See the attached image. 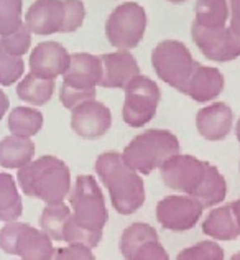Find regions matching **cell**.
Wrapping results in <instances>:
<instances>
[{
  "label": "cell",
  "mask_w": 240,
  "mask_h": 260,
  "mask_svg": "<svg viewBox=\"0 0 240 260\" xmlns=\"http://www.w3.org/2000/svg\"><path fill=\"white\" fill-rule=\"evenodd\" d=\"M164 186L214 208L227 196V181L217 167L193 155H175L160 168Z\"/></svg>",
  "instance_id": "6da1fadb"
},
{
  "label": "cell",
  "mask_w": 240,
  "mask_h": 260,
  "mask_svg": "<svg viewBox=\"0 0 240 260\" xmlns=\"http://www.w3.org/2000/svg\"><path fill=\"white\" fill-rule=\"evenodd\" d=\"M71 219L64 229L67 244L97 247L102 231L109 221L104 194L99 183L91 175H79L70 191Z\"/></svg>",
  "instance_id": "7a4b0ae2"
},
{
  "label": "cell",
  "mask_w": 240,
  "mask_h": 260,
  "mask_svg": "<svg viewBox=\"0 0 240 260\" xmlns=\"http://www.w3.org/2000/svg\"><path fill=\"white\" fill-rule=\"evenodd\" d=\"M95 173L109 191L112 206L122 216L136 213L145 203V184L139 172L130 168L119 152L100 153L95 160Z\"/></svg>",
  "instance_id": "3957f363"
},
{
  "label": "cell",
  "mask_w": 240,
  "mask_h": 260,
  "mask_svg": "<svg viewBox=\"0 0 240 260\" xmlns=\"http://www.w3.org/2000/svg\"><path fill=\"white\" fill-rule=\"evenodd\" d=\"M17 183L33 200H41L46 204L63 203L71 191V172L58 156L43 155L18 170Z\"/></svg>",
  "instance_id": "277c9868"
},
{
  "label": "cell",
  "mask_w": 240,
  "mask_h": 260,
  "mask_svg": "<svg viewBox=\"0 0 240 260\" xmlns=\"http://www.w3.org/2000/svg\"><path fill=\"white\" fill-rule=\"evenodd\" d=\"M180 140L169 130L150 128L123 148L122 158L130 168L140 175H150L153 170L161 168L171 156L180 153Z\"/></svg>",
  "instance_id": "5b68a950"
},
{
  "label": "cell",
  "mask_w": 240,
  "mask_h": 260,
  "mask_svg": "<svg viewBox=\"0 0 240 260\" xmlns=\"http://www.w3.org/2000/svg\"><path fill=\"white\" fill-rule=\"evenodd\" d=\"M0 249L22 260H50L54 254L53 239L46 232L17 221L0 229Z\"/></svg>",
  "instance_id": "8992f818"
},
{
  "label": "cell",
  "mask_w": 240,
  "mask_h": 260,
  "mask_svg": "<svg viewBox=\"0 0 240 260\" xmlns=\"http://www.w3.org/2000/svg\"><path fill=\"white\" fill-rule=\"evenodd\" d=\"M152 64L163 83L184 92L196 61L184 43L178 40H163L152 51Z\"/></svg>",
  "instance_id": "52a82bcc"
},
{
  "label": "cell",
  "mask_w": 240,
  "mask_h": 260,
  "mask_svg": "<svg viewBox=\"0 0 240 260\" xmlns=\"http://www.w3.org/2000/svg\"><path fill=\"white\" fill-rule=\"evenodd\" d=\"M148 25L145 9L136 2H123L111 12L106 22V37L117 50H133L142 42Z\"/></svg>",
  "instance_id": "ba28073f"
},
{
  "label": "cell",
  "mask_w": 240,
  "mask_h": 260,
  "mask_svg": "<svg viewBox=\"0 0 240 260\" xmlns=\"http://www.w3.org/2000/svg\"><path fill=\"white\" fill-rule=\"evenodd\" d=\"M161 99L158 84L153 79L139 74L125 87L122 117L127 125L140 128L155 117Z\"/></svg>",
  "instance_id": "9c48e42d"
},
{
  "label": "cell",
  "mask_w": 240,
  "mask_h": 260,
  "mask_svg": "<svg viewBox=\"0 0 240 260\" xmlns=\"http://www.w3.org/2000/svg\"><path fill=\"white\" fill-rule=\"evenodd\" d=\"M199 201L186 194H171L156 204V221L161 228L173 232H184L196 228L202 216Z\"/></svg>",
  "instance_id": "30bf717a"
},
{
  "label": "cell",
  "mask_w": 240,
  "mask_h": 260,
  "mask_svg": "<svg viewBox=\"0 0 240 260\" xmlns=\"http://www.w3.org/2000/svg\"><path fill=\"white\" fill-rule=\"evenodd\" d=\"M191 37L201 53L211 61L225 63L240 56V37L229 26L222 28H202L193 23Z\"/></svg>",
  "instance_id": "8fae6325"
},
{
  "label": "cell",
  "mask_w": 240,
  "mask_h": 260,
  "mask_svg": "<svg viewBox=\"0 0 240 260\" xmlns=\"http://www.w3.org/2000/svg\"><path fill=\"white\" fill-rule=\"evenodd\" d=\"M112 125L111 109L102 102L91 99L73 109L71 128L81 139L95 140L104 137Z\"/></svg>",
  "instance_id": "7c38bea8"
},
{
  "label": "cell",
  "mask_w": 240,
  "mask_h": 260,
  "mask_svg": "<svg viewBox=\"0 0 240 260\" xmlns=\"http://www.w3.org/2000/svg\"><path fill=\"white\" fill-rule=\"evenodd\" d=\"M25 25L37 35L64 33L66 2L64 0H37L25 15Z\"/></svg>",
  "instance_id": "4fadbf2b"
},
{
  "label": "cell",
  "mask_w": 240,
  "mask_h": 260,
  "mask_svg": "<svg viewBox=\"0 0 240 260\" xmlns=\"http://www.w3.org/2000/svg\"><path fill=\"white\" fill-rule=\"evenodd\" d=\"M102 79L100 56L89 53H73L70 66L63 74V84L67 89L95 94V86Z\"/></svg>",
  "instance_id": "5bb4252c"
},
{
  "label": "cell",
  "mask_w": 240,
  "mask_h": 260,
  "mask_svg": "<svg viewBox=\"0 0 240 260\" xmlns=\"http://www.w3.org/2000/svg\"><path fill=\"white\" fill-rule=\"evenodd\" d=\"M71 54L58 42H41L30 53V73L38 78L56 79L70 66Z\"/></svg>",
  "instance_id": "9a60e30c"
},
{
  "label": "cell",
  "mask_w": 240,
  "mask_h": 260,
  "mask_svg": "<svg viewBox=\"0 0 240 260\" xmlns=\"http://www.w3.org/2000/svg\"><path fill=\"white\" fill-rule=\"evenodd\" d=\"M102 61V87L125 89L127 84L140 74V66L130 51L120 50L100 56Z\"/></svg>",
  "instance_id": "2e32d148"
},
{
  "label": "cell",
  "mask_w": 240,
  "mask_h": 260,
  "mask_svg": "<svg viewBox=\"0 0 240 260\" xmlns=\"http://www.w3.org/2000/svg\"><path fill=\"white\" fill-rule=\"evenodd\" d=\"M234 112L225 102H214L199 109L196 114V128L209 142H221L230 134Z\"/></svg>",
  "instance_id": "e0dca14e"
},
{
  "label": "cell",
  "mask_w": 240,
  "mask_h": 260,
  "mask_svg": "<svg viewBox=\"0 0 240 260\" xmlns=\"http://www.w3.org/2000/svg\"><path fill=\"white\" fill-rule=\"evenodd\" d=\"M224 74L217 68L196 63L183 94L189 95L191 99L199 102V104H205V102L214 101L221 95L224 91Z\"/></svg>",
  "instance_id": "ac0fdd59"
},
{
  "label": "cell",
  "mask_w": 240,
  "mask_h": 260,
  "mask_svg": "<svg viewBox=\"0 0 240 260\" xmlns=\"http://www.w3.org/2000/svg\"><path fill=\"white\" fill-rule=\"evenodd\" d=\"M202 232L212 237V241H234L240 237V228L232 213L230 203L225 206L214 208L205 216L202 222Z\"/></svg>",
  "instance_id": "d6986e66"
},
{
  "label": "cell",
  "mask_w": 240,
  "mask_h": 260,
  "mask_svg": "<svg viewBox=\"0 0 240 260\" xmlns=\"http://www.w3.org/2000/svg\"><path fill=\"white\" fill-rule=\"evenodd\" d=\"M35 156V143L30 139L9 135L0 140V167L20 170Z\"/></svg>",
  "instance_id": "ffe728a7"
},
{
  "label": "cell",
  "mask_w": 240,
  "mask_h": 260,
  "mask_svg": "<svg viewBox=\"0 0 240 260\" xmlns=\"http://www.w3.org/2000/svg\"><path fill=\"white\" fill-rule=\"evenodd\" d=\"M71 219V208L63 203L46 204L40 216V228L53 241H64V229Z\"/></svg>",
  "instance_id": "44dd1931"
},
{
  "label": "cell",
  "mask_w": 240,
  "mask_h": 260,
  "mask_svg": "<svg viewBox=\"0 0 240 260\" xmlns=\"http://www.w3.org/2000/svg\"><path fill=\"white\" fill-rule=\"evenodd\" d=\"M54 92V79L38 78L35 74H26L17 86V95L23 102L33 106H45L50 102Z\"/></svg>",
  "instance_id": "7402d4cb"
},
{
  "label": "cell",
  "mask_w": 240,
  "mask_h": 260,
  "mask_svg": "<svg viewBox=\"0 0 240 260\" xmlns=\"http://www.w3.org/2000/svg\"><path fill=\"white\" fill-rule=\"evenodd\" d=\"M22 213L23 204L18 194L15 178L9 173H0V221H18Z\"/></svg>",
  "instance_id": "603a6c76"
},
{
  "label": "cell",
  "mask_w": 240,
  "mask_h": 260,
  "mask_svg": "<svg viewBox=\"0 0 240 260\" xmlns=\"http://www.w3.org/2000/svg\"><path fill=\"white\" fill-rule=\"evenodd\" d=\"M194 25L202 28H222L230 15L227 0H196Z\"/></svg>",
  "instance_id": "cb8c5ba5"
},
{
  "label": "cell",
  "mask_w": 240,
  "mask_h": 260,
  "mask_svg": "<svg viewBox=\"0 0 240 260\" xmlns=\"http://www.w3.org/2000/svg\"><path fill=\"white\" fill-rule=\"evenodd\" d=\"M41 127H43V114L33 107L20 106L13 109L9 115V128L12 135L30 139L40 132Z\"/></svg>",
  "instance_id": "d4e9b609"
},
{
  "label": "cell",
  "mask_w": 240,
  "mask_h": 260,
  "mask_svg": "<svg viewBox=\"0 0 240 260\" xmlns=\"http://www.w3.org/2000/svg\"><path fill=\"white\" fill-rule=\"evenodd\" d=\"M158 237V232L147 222H133L128 228L123 229L120 236V254L122 257L128 260L132 254L140 247L143 242L150 241V239Z\"/></svg>",
  "instance_id": "484cf974"
},
{
  "label": "cell",
  "mask_w": 240,
  "mask_h": 260,
  "mask_svg": "<svg viewBox=\"0 0 240 260\" xmlns=\"http://www.w3.org/2000/svg\"><path fill=\"white\" fill-rule=\"evenodd\" d=\"M25 63L22 56H13L0 40V86H12L23 76Z\"/></svg>",
  "instance_id": "4316f807"
},
{
  "label": "cell",
  "mask_w": 240,
  "mask_h": 260,
  "mask_svg": "<svg viewBox=\"0 0 240 260\" xmlns=\"http://www.w3.org/2000/svg\"><path fill=\"white\" fill-rule=\"evenodd\" d=\"M23 0H0V37H7L18 30L22 22Z\"/></svg>",
  "instance_id": "83f0119b"
},
{
  "label": "cell",
  "mask_w": 240,
  "mask_h": 260,
  "mask_svg": "<svg viewBox=\"0 0 240 260\" xmlns=\"http://www.w3.org/2000/svg\"><path fill=\"white\" fill-rule=\"evenodd\" d=\"M176 260H224V249L214 241H201L183 249Z\"/></svg>",
  "instance_id": "f1b7e54d"
},
{
  "label": "cell",
  "mask_w": 240,
  "mask_h": 260,
  "mask_svg": "<svg viewBox=\"0 0 240 260\" xmlns=\"http://www.w3.org/2000/svg\"><path fill=\"white\" fill-rule=\"evenodd\" d=\"M0 40H2L4 46L10 54H13V56H23L25 53H28L31 46V31L23 23L18 30H15L7 37H2Z\"/></svg>",
  "instance_id": "f546056e"
},
{
  "label": "cell",
  "mask_w": 240,
  "mask_h": 260,
  "mask_svg": "<svg viewBox=\"0 0 240 260\" xmlns=\"http://www.w3.org/2000/svg\"><path fill=\"white\" fill-rule=\"evenodd\" d=\"M128 260H169V255L161 245L160 239L156 237L143 242Z\"/></svg>",
  "instance_id": "4dcf8cb0"
},
{
  "label": "cell",
  "mask_w": 240,
  "mask_h": 260,
  "mask_svg": "<svg viewBox=\"0 0 240 260\" xmlns=\"http://www.w3.org/2000/svg\"><path fill=\"white\" fill-rule=\"evenodd\" d=\"M50 260H95L92 249L79 244H67V247H59L54 250Z\"/></svg>",
  "instance_id": "1f68e13d"
},
{
  "label": "cell",
  "mask_w": 240,
  "mask_h": 260,
  "mask_svg": "<svg viewBox=\"0 0 240 260\" xmlns=\"http://www.w3.org/2000/svg\"><path fill=\"white\" fill-rule=\"evenodd\" d=\"M230 10V25L229 28L240 37V0H230L229 2Z\"/></svg>",
  "instance_id": "d6a6232c"
},
{
  "label": "cell",
  "mask_w": 240,
  "mask_h": 260,
  "mask_svg": "<svg viewBox=\"0 0 240 260\" xmlns=\"http://www.w3.org/2000/svg\"><path fill=\"white\" fill-rule=\"evenodd\" d=\"M9 98H7V94L4 91H0V120H2V117L5 115V112L9 111Z\"/></svg>",
  "instance_id": "836d02e7"
},
{
  "label": "cell",
  "mask_w": 240,
  "mask_h": 260,
  "mask_svg": "<svg viewBox=\"0 0 240 260\" xmlns=\"http://www.w3.org/2000/svg\"><path fill=\"white\" fill-rule=\"evenodd\" d=\"M230 208H232V213H234V216L237 219V224H238V228H240V200L232 201Z\"/></svg>",
  "instance_id": "e575fe53"
},
{
  "label": "cell",
  "mask_w": 240,
  "mask_h": 260,
  "mask_svg": "<svg viewBox=\"0 0 240 260\" xmlns=\"http://www.w3.org/2000/svg\"><path fill=\"white\" fill-rule=\"evenodd\" d=\"M235 135H237V140H238V143H240V119H238L237 125H235Z\"/></svg>",
  "instance_id": "d590c367"
},
{
  "label": "cell",
  "mask_w": 240,
  "mask_h": 260,
  "mask_svg": "<svg viewBox=\"0 0 240 260\" xmlns=\"http://www.w3.org/2000/svg\"><path fill=\"white\" fill-rule=\"evenodd\" d=\"M166 2H171V4H183V2H186V0H166Z\"/></svg>",
  "instance_id": "8d00e7d4"
},
{
  "label": "cell",
  "mask_w": 240,
  "mask_h": 260,
  "mask_svg": "<svg viewBox=\"0 0 240 260\" xmlns=\"http://www.w3.org/2000/svg\"><path fill=\"white\" fill-rule=\"evenodd\" d=\"M230 260H240V252H237V254H234L230 257Z\"/></svg>",
  "instance_id": "74e56055"
},
{
  "label": "cell",
  "mask_w": 240,
  "mask_h": 260,
  "mask_svg": "<svg viewBox=\"0 0 240 260\" xmlns=\"http://www.w3.org/2000/svg\"><path fill=\"white\" fill-rule=\"evenodd\" d=\"M20 260H22V258H20Z\"/></svg>",
  "instance_id": "f35d334b"
}]
</instances>
